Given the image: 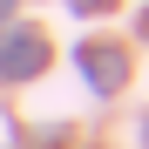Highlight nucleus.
I'll return each mask as SVG.
<instances>
[{
    "instance_id": "1",
    "label": "nucleus",
    "mask_w": 149,
    "mask_h": 149,
    "mask_svg": "<svg viewBox=\"0 0 149 149\" xmlns=\"http://www.w3.org/2000/svg\"><path fill=\"white\" fill-rule=\"evenodd\" d=\"M41 61H47V47H41L34 34H14V41H7V54H0V74H7V81H20V74H34Z\"/></svg>"
},
{
    "instance_id": "2",
    "label": "nucleus",
    "mask_w": 149,
    "mask_h": 149,
    "mask_svg": "<svg viewBox=\"0 0 149 149\" xmlns=\"http://www.w3.org/2000/svg\"><path fill=\"white\" fill-rule=\"evenodd\" d=\"M81 68L95 74V88H122V47H81Z\"/></svg>"
},
{
    "instance_id": "3",
    "label": "nucleus",
    "mask_w": 149,
    "mask_h": 149,
    "mask_svg": "<svg viewBox=\"0 0 149 149\" xmlns=\"http://www.w3.org/2000/svg\"><path fill=\"white\" fill-rule=\"evenodd\" d=\"M74 7H109V0H74Z\"/></svg>"
},
{
    "instance_id": "4",
    "label": "nucleus",
    "mask_w": 149,
    "mask_h": 149,
    "mask_svg": "<svg viewBox=\"0 0 149 149\" xmlns=\"http://www.w3.org/2000/svg\"><path fill=\"white\" fill-rule=\"evenodd\" d=\"M0 14H7V0H0Z\"/></svg>"
}]
</instances>
